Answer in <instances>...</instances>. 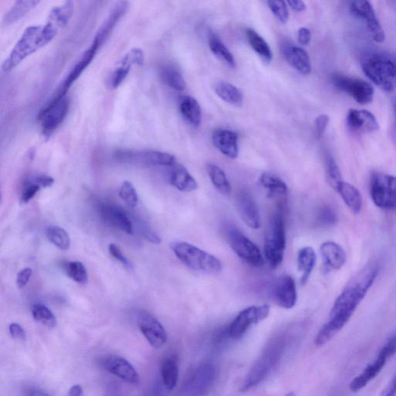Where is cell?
<instances>
[{"label":"cell","instance_id":"cell-40","mask_svg":"<svg viewBox=\"0 0 396 396\" xmlns=\"http://www.w3.org/2000/svg\"><path fill=\"white\" fill-rule=\"evenodd\" d=\"M209 45L211 52L219 60L225 63L230 68H234L235 67V60L233 54L217 35L215 34L209 35Z\"/></svg>","mask_w":396,"mask_h":396},{"label":"cell","instance_id":"cell-10","mask_svg":"<svg viewBox=\"0 0 396 396\" xmlns=\"http://www.w3.org/2000/svg\"><path fill=\"white\" fill-rule=\"evenodd\" d=\"M331 82L336 89L347 94L359 104H369L374 99L373 87L362 79L335 74Z\"/></svg>","mask_w":396,"mask_h":396},{"label":"cell","instance_id":"cell-28","mask_svg":"<svg viewBox=\"0 0 396 396\" xmlns=\"http://www.w3.org/2000/svg\"><path fill=\"white\" fill-rule=\"evenodd\" d=\"M214 145L225 156L236 159L240 150L237 145V135L228 130H218L212 135Z\"/></svg>","mask_w":396,"mask_h":396},{"label":"cell","instance_id":"cell-52","mask_svg":"<svg viewBox=\"0 0 396 396\" xmlns=\"http://www.w3.org/2000/svg\"><path fill=\"white\" fill-rule=\"evenodd\" d=\"M32 269L30 268H25L18 273L17 277V285L18 288L22 289L25 287L32 276Z\"/></svg>","mask_w":396,"mask_h":396},{"label":"cell","instance_id":"cell-16","mask_svg":"<svg viewBox=\"0 0 396 396\" xmlns=\"http://www.w3.org/2000/svg\"><path fill=\"white\" fill-rule=\"evenodd\" d=\"M215 377L216 371L212 364H202L188 380L184 396H204L210 390Z\"/></svg>","mask_w":396,"mask_h":396},{"label":"cell","instance_id":"cell-35","mask_svg":"<svg viewBox=\"0 0 396 396\" xmlns=\"http://www.w3.org/2000/svg\"><path fill=\"white\" fill-rule=\"evenodd\" d=\"M247 37L248 42L253 49L259 56L266 63H271L273 60V53L271 47L265 41L263 37H261L256 30L248 28L247 30Z\"/></svg>","mask_w":396,"mask_h":396},{"label":"cell","instance_id":"cell-19","mask_svg":"<svg viewBox=\"0 0 396 396\" xmlns=\"http://www.w3.org/2000/svg\"><path fill=\"white\" fill-rule=\"evenodd\" d=\"M101 366L109 373L130 384H138L140 376L132 364L117 355H108L101 360Z\"/></svg>","mask_w":396,"mask_h":396},{"label":"cell","instance_id":"cell-47","mask_svg":"<svg viewBox=\"0 0 396 396\" xmlns=\"http://www.w3.org/2000/svg\"><path fill=\"white\" fill-rule=\"evenodd\" d=\"M318 223L322 226H331L334 225L337 221L336 214L329 207L323 208L319 214L318 218Z\"/></svg>","mask_w":396,"mask_h":396},{"label":"cell","instance_id":"cell-46","mask_svg":"<svg viewBox=\"0 0 396 396\" xmlns=\"http://www.w3.org/2000/svg\"><path fill=\"white\" fill-rule=\"evenodd\" d=\"M267 4L277 20L282 23H287L290 15L286 2L280 1V0H269Z\"/></svg>","mask_w":396,"mask_h":396},{"label":"cell","instance_id":"cell-2","mask_svg":"<svg viewBox=\"0 0 396 396\" xmlns=\"http://www.w3.org/2000/svg\"><path fill=\"white\" fill-rule=\"evenodd\" d=\"M171 248L180 262L193 271L211 274L223 271V264L218 258L192 244L174 242L171 244Z\"/></svg>","mask_w":396,"mask_h":396},{"label":"cell","instance_id":"cell-59","mask_svg":"<svg viewBox=\"0 0 396 396\" xmlns=\"http://www.w3.org/2000/svg\"><path fill=\"white\" fill-rule=\"evenodd\" d=\"M83 394L82 387L79 385H73L69 390V396H82Z\"/></svg>","mask_w":396,"mask_h":396},{"label":"cell","instance_id":"cell-27","mask_svg":"<svg viewBox=\"0 0 396 396\" xmlns=\"http://www.w3.org/2000/svg\"><path fill=\"white\" fill-rule=\"evenodd\" d=\"M321 253L324 267L328 271H339L346 263L345 250L335 242H326L321 245Z\"/></svg>","mask_w":396,"mask_h":396},{"label":"cell","instance_id":"cell-26","mask_svg":"<svg viewBox=\"0 0 396 396\" xmlns=\"http://www.w3.org/2000/svg\"><path fill=\"white\" fill-rule=\"evenodd\" d=\"M389 359L382 352H379L376 360L369 366L357 377L354 378L349 385V389L353 392H358L373 380L384 369Z\"/></svg>","mask_w":396,"mask_h":396},{"label":"cell","instance_id":"cell-20","mask_svg":"<svg viewBox=\"0 0 396 396\" xmlns=\"http://www.w3.org/2000/svg\"><path fill=\"white\" fill-rule=\"evenodd\" d=\"M273 296L277 305L282 308H294L297 302L296 283L290 275H284L276 281Z\"/></svg>","mask_w":396,"mask_h":396},{"label":"cell","instance_id":"cell-54","mask_svg":"<svg viewBox=\"0 0 396 396\" xmlns=\"http://www.w3.org/2000/svg\"><path fill=\"white\" fill-rule=\"evenodd\" d=\"M380 351L383 352L388 358L392 357L396 353V334L387 340V342Z\"/></svg>","mask_w":396,"mask_h":396},{"label":"cell","instance_id":"cell-24","mask_svg":"<svg viewBox=\"0 0 396 396\" xmlns=\"http://www.w3.org/2000/svg\"><path fill=\"white\" fill-rule=\"evenodd\" d=\"M346 122L348 128L356 132H371L379 128L376 116L367 110H349Z\"/></svg>","mask_w":396,"mask_h":396},{"label":"cell","instance_id":"cell-60","mask_svg":"<svg viewBox=\"0 0 396 396\" xmlns=\"http://www.w3.org/2000/svg\"><path fill=\"white\" fill-rule=\"evenodd\" d=\"M27 396H49L46 393L43 392L42 391L39 390H33L29 392Z\"/></svg>","mask_w":396,"mask_h":396},{"label":"cell","instance_id":"cell-4","mask_svg":"<svg viewBox=\"0 0 396 396\" xmlns=\"http://www.w3.org/2000/svg\"><path fill=\"white\" fill-rule=\"evenodd\" d=\"M286 245V227L283 214L282 211L277 210L268 220L264 242L265 256L273 268L278 267L283 263Z\"/></svg>","mask_w":396,"mask_h":396},{"label":"cell","instance_id":"cell-13","mask_svg":"<svg viewBox=\"0 0 396 396\" xmlns=\"http://www.w3.org/2000/svg\"><path fill=\"white\" fill-rule=\"evenodd\" d=\"M73 2L68 1L61 6L53 8L49 18L42 27V34L45 44H50L59 31L66 27L74 13Z\"/></svg>","mask_w":396,"mask_h":396},{"label":"cell","instance_id":"cell-12","mask_svg":"<svg viewBox=\"0 0 396 396\" xmlns=\"http://www.w3.org/2000/svg\"><path fill=\"white\" fill-rule=\"evenodd\" d=\"M271 307L268 305L252 306L244 309L228 328V335L233 340L241 339L252 327L268 318Z\"/></svg>","mask_w":396,"mask_h":396},{"label":"cell","instance_id":"cell-15","mask_svg":"<svg viewBox=\"0 0 396 396\" xmlns=\"http://www.w3.org/2000/svg\"><path fill=\"white\" fill-rule=\"evenodd\" d=\"M137 324L142 334L150 345L155 348L163 347L168 340V335L161 323L155 316L144 311L137 314Z\"/></svg>","mask_w":396,"mask_h":396},{"label":"cell","instance_id":"cell-43","mask_svg":"<svg viewBox=\"0 0 396 396\" xmlns=\"http://www.w3.org/2000/svg\"><path fill=\"white\" fill-rule=\"evenodd\" d=\"M64 271L71 280L80 284L88 283L89 276L86 268L82 262L73 261L68 262L64 266Z\"/></svg>","mask_w":396,"mask_h":396},{"label":"cell","instance_id":"cell-31","mask_svg":"<svg viewBox=\"0 0 396 396\" xmlns=\"http://www.w3.org/2000/svg\"><path fill=\"white\" fill-rule=\"evenodd\" d=\"M316 262V255L314 249L310 247L301 249L297 256V266L299 271L302 272L301 284L304 286L314 271Z\"/></svg>","mask_w":396,"mask_h":396},{"label":"cell","instance_id":"cell-32","mask_svg":"<svg viewBox=\"0 0 396 396\" xmlns=\"http://www.w3.org/2000/svg\"><path fill=\"white\" fill-rule=\"evenodd\" d=\"M180 112L190 124L198 128L202 123V109L199 103L191 97H184L180 101Z\"/></svg>","mask_w":396,"mask_h":396},{"label":"cell","instance_id":"cell-29","mask_svg":"<svg viewBox=\"0 0 396 396\" xmlns=\"http://www.w3.org/2000/svg\"><path fill=\"white\" fill-rule=\"evenodd\" d=\"M171 184L182 192H192L197 189V180L185 166L176 163L171 166Z\"/></svg>","mask_w":396,"mask_h":396},{"label":"cell","instance_id":"cell-22","mask_svg":"<svg viewBox=\"0 0 396 396\" xmlns=\"http://www.w3.org/2000/svg\"><path fill=\"white\" fill-rule=\"evenodd\" d=\"M285 59L289 64L303 75L311 73L312 65L309 54L302 47L290 44H285L282 47Z\"/></svg>","mask_w":396,"mask_h":396},{"label":"cell","instance_id":"cell-51","mask_svg":"<svg viewBox=\"0 0 396 396\" xmlns=\"http://www.w3.org/2000/svg\"><path fill=\"white\" fill-rule=\"evenodd\" d=\"M34 183L37 185L41 188H47L51 187L54 183V179L50 176L44 175V174H38L30 178Z\"/></svg>","mask_w":396,"mask_h":396},{"label":"cell","instance_id":"cell-1","mask_svg":"<svg viewBox=\"0 0 396 396\" xmlns=\"http://www.w3.org/2000/svg\"><path fill=\"white\" fill-rule=\"evenodd\" d=\"M378 266L371 263L364 266L347 282L331 309L328 321L314 339L316 347L327 345L349 321L356 309L377 279Z\"/></svg>","mask_w":396,"mask_h":396},{"label":"cell","instance_id":"cell-8","mask_svg":"<svg viewBox=\"0 0 396 396\" xmlns=\"http://www.w3.org/2000/svg\"><path fill=\"white\" fill-rule=\"evenodd\" d=\"M227 241L235 254L249 265L261 267L264 265L262 252L257 245L233 225L225 228Z\"/></svg>","mask_w":396,"mask_h":396},{"label":"cell","instance_id":"cell-44","mask_svg":"<svg viewBox=\"0 0 396 396\" xmlns=\"http://www.w3.org/2000/svg\"><path fill=\"white\" fill-rule=\"evenodd\" d=\"M326 179L328 184L335 192L343 182L339 166L334 158L331 156L328 157L326 161Z\"/></svg>","mask_w":396,"mask_h":396},{"label":"cell","instance_id":"cell-6","mask_svg":"<svg viewBox=\"0 0 396 396\" xmlns=\"http://www.w3.org/2000/svg\"><path fill=\"white\" fill-rule=\"evenodd\" d=\"M46 46L43 34L42 26H30L25 31L19 41L14 46L9 56L4 62L3 70L9 73L17 68L22 61L30 56L38 50Z\"/></svg>","mask_w":396,"mask_h":396},{"label":"cell","instance_id":"cell-50","mask_svg":"<svg viewBox=\"0 0 396 396\" xmlns=\"http://www.w3.org/2000/svg\"><path fill=\"white\" fill-rule=\"evenodd\" d=\"M109 251L110 255L113 256L118 262H120L125 267L128 268H131L129 260L126 259L120 247H117L116 244H110Z\"/></svg>","mask_w":396,"mask_h":396},{"label":"cell","instance_id":"cell-56","mask_svg":"<svg viewBox=\"0 0 396 396\" xmlns=\"http://www.w3.org/2000/svg\"><path fill=\"white\" fill-rule=\"evenodd\" d=\"M379 396H396V375L391 380L390 383L386 385Z\"/></svg>","mask_w":396,"mask_h":396},{"label":"cell","instance_id":"cell-41","mask_svg":"<svg viewBox=\"0 0 396 396\" xmlns=\"http://www.w3.org/2000/svg\"><path fill=\"white\" fill-rule=\"evenodd\" d=\"M46 235L47 239L59 249L62 251L69 249L70 237L64 228L56 225H51L47 228Z\"/></svg>","mask_w":396,"mask_h":396},{"label":"cell","instance_id":"cell-34","mask_svg":"<svg viewBox=\"0 0 396 396\" xmlns=\"http://www.w3.org/2000/svg\"><path fill=\"white\" fill-rule=\"evenodd\" d=\"M161 374L165 390L172 391L176 387L179 377L177 360L173 357L163 359L161 366Z\"/></svg>","mask_w":396,"mask_h":396},{"label":"cell","instance_id":"cell-55","mask_svg":"<svg viewBox=\"0 0 396 396\" xmlns=\"http://www.w3.org/2000/svg\"><path fill=\"white\" fill-rule=\"evenodd\" d=\"M297 41L300 45L307 46L311 41V30L307 27H301L298 30Z\"/></svg>","mask_w":396,"mask_h":396},{"label":"cell","instance_id":"cell-5","mask_svg":"<svg viewBox=\"0 0 396 396\" xmlns=\"http://www.w3.org/2000/svg\"><path fill=\"white\" fill-rule=\"evenodd\" d=\"M364 73L380 89L392 92L396 85V64L381 54H371L361 61Z\"/></svg>","mask_w":396,"mask_h":396},{"label":"cell","instance_id":"cell-37","mask_svg":"<svg viewBox=\"0 0 396 396\" xmlns=\"http://www.w3.org/2000/svg\"><path fill=\"white\" fill-rule=\"evenodd\" d=\"M207 172L212 185L220 193L224 195L231 194L232 186L223 169L216 164L209 163Z\"/></svg>","mask_w":396,"mask_h":396},{"label":"cell","instance_id":"cell-53","mask_svg":"<svg viewBox=\"0 0 396 396\" xmlns=\"http://www.w3.org/2000/svg\"><path fill=\"white\" fill-rule=\"evenodd\" d=\"M10 334L14 339L26 340L27 335L25 329L19 323H13L9 327Z\"/></svg>","mask_w":396,"mask_h":396},{"label":"cell","instance_id":"cell-38","mask_svg":"<svg viewBox=\"0 0 396 396\" xmlns=\"http://www.w3.org/2000/svg\"><path fill=\"white\" fill-rule=\"evenodd\" d=\"M259 180L261 185L267 190L269 196H287L288 192L287 185L283 180L274 175V174L264 173L261 175Z\"/></svg>","mask_w":396,"mask_h":396},{"label":"cell","instance_id":"cell-3","mask_svg":"<svg viewBox=\"0 0 396 396\" xmlns=\"http://www.w3.org/2000/svg\"><path fill=\"white\" fill-rule=\"evenodd\" d=\"M286 346L285 340L282 338L276 339L268 344L245 377L240 391L247 392L262 383L280 361Z\"/></svg>","mask_w":396,"mask_h":396},{"label":"cell","instance_id":"cell-18","mask_svg":"<svg viewBox=\"0 0 396 396\" xmlns=\"http://www.w3.org/2000/svg\"><path fill=\"white\" fill-rule=\"evenodd\" d=\"M144 51L137 47L126 53L109 77L111 89L118 88L129 75L132 68L144 65Z\"/></svg>","mask_w":396,"mask_h":396},{"label":"cell","instance_id":"cell-23","mask_svg":"<svg viewBox=\"0 0 396 396\" xmlns=\"http://www.w3.org/2000/svg\"><path fill=\"white\" fill-rule=\"evenodd\" d=\"M100 216L106 225L118 229V230L125 233H132L133 228L130 218L122 209L116 207V206H101Z\"/></svg>","mask_w":396,"mask_h":396},{"label":"cell","instance_id":"cell-9","mask_svg":"<svg viewBox=\"0 0 396 396\" xmlns=\"http://www.w3.org/2000/svg\"><path fill=\"white\" fill-rule=\"evenodd\" d=\"M120 162L146 166H173L177 163L176 157L172 154L157 150L118 149L114 153Z\"/></svg>","mask_w":396,"mask_h":396},{"label":"cell","instance_id":"cell-62","mask_svg":"<svg viewBox=\"0 0 396 396\" xmlns=\"http://www.w3.org/2000/svg\"><path fill=\"white\" fill-rule=\"evenodd\" d=\"M395 120H396V107H395Z\"/></svg>","mask_w":396,"mask_h":396},{"label":"cell","instance_id":"cell-17","mask_svg":"<svg viewBox=\"0 0 396 396\" xmlns=\"http://www.w3.org/2000/svg\"><path fill=\"white\" fill-rule=\"evenodd\" d=\"M351 12L356 17L366 22L369 33L377 43H383L385 34L383 28L376 17L373 6L366 0L352 2L350 6Z\"/></svg>","mask_w":396,"mask_h":396},{"label":"cell","instance_id":"cell-21","mask_svg":"<svg viewBox=\"0 0 396 396\" xmlns=\"http://www.w3.org/2000/svg\"><path fill=\"white\" fill-rule=\"evenodd\" d=\"M237 206L245 224L252 229H259L261 227L259 208L254 198L249 192H242L237 194Z\"/></svg>","mask_w":396,"mask_h":396},{"label":"cell","instance_id":"cell-42","mask_svg":"<svg viewBox=\"0 0 396 396\" xmlns=\"http://www.w3.org/2000/svg\"><path fill=\"white\" fill-rule=\"evenodd\" d=\"M32 315L35 320L43 326L53 328L57 326V320L50 309L42 304L32 307Z\"/></svg>","mask_w":396,"mask_h":396},{"label":"cell","instance_id":"cell-36","mask_svg":"<svg viewBox=\"0 0 396 396\" xmlns=\"http://www.w3.org/2000/svg\"><path fill=\"white\" fill-rule=\"evenodd\" d=\"M39 4V1H17L5 14L4 25L8 26L19 21Z\"/></svg>","mask_w":396,"mask_h":396},{"label":"cell","instance_id":"cell-57","mask_svg":"<svg viewBox=\"0 0 396 396\" xmlns=\"http://www.w3.org/2000/svg\"><path fill=\"white\" fill-rule=\"evenodd\" d=\"M287 4L290 6V7L292 11L299 13L304 12L307 8L305 3L301 1V0H298V1H295V0H292V1H288Z\"/></svg>","mask_w":396,"mask_h":396},{"label":"cell","instance_id":"cell-7","mask_svg":"<svg viewBox=\"0 0 396 396\" xmlns=\"http://www.w3.org/2000/svg\"><path fill=\"white\" fill-rule=\"evenodd\" d=\"M370 195L378 208L396 210V177L379 172L372 173Z\"/></svg>","mask_w":396,"mask_h":396},{"label":"cell","instance_id":"cell-45","mask_svg":"<svg viewBox=\"0 0 396 396\" xmlns=\"http://www.w3.org/2000/svg\"><path fill=\"white\" fill-rule=\"evenodd\" d=\"M118 194H120L122 200L129 208L135 209L138 205V194L131 182L124 181L120 187Z\"/></svg>","mask_w":396,"mask_h":396},{"label":"cell","instance_id":"cell-58","mask_svg":"<svg viewBox=\"0 0 396 396\" xmlns=\"http://www.w3.org/2000/svg\"><path fill=\"white\" fill-rule=\"evenodd\" d=\"M144 236L148 241L154 244L158 245L161 242V239L159 235L150 230V229H146V231H144Z\"/></svg>","mask_w":396,"mask_h":396},{"label":"cell","instance_id":"cell-30","mask_svg":"<svg viewBox=\"0 0 396 396\" xmlns=\"http://www.w3.org/2000/svg\"><path fill=\"white\" fill-rule=\"evenodd\" d=\"M337 192L342 197L344 202L355 215H358L363 207L362 197L358 188L343 181Z\"/></svg>","mask_w":396,"mask_h":396},{"label":"cell","instance_id":"cell-61","mask_svg":"<svg viewBox=\"0 0 396 396\" xmlns=\"http://www.w3.org/2000/svg\"><path fill=\"white\" fill-rule=\"evenodd\" d=\"M284 396H295V394L292 392H290L287 393V395H285Z\"/></svg>","mask_w":396,"mask_h":396},{"label":"cell","instance_id":"cell-25","mask_svg":"<svg viewBox=\"0 0 396 396\" xmlns=\"http://www.w3.org/2000/svg\"><path fill=\"white\" fill-rule=\"evenodd\" d=\"M128 8L129 3L121 1L116 3L111 9L108 17L104 23H102L96 36L94 37V39L99 42L101 47L106 42L110 35L112 34L117 23L120 22L123 16L128 12Z\"/></svg>","mask_w":396,"mask_h":396},{"label":"cell","instance_id":"cell-14","mask_svg":"<svg viewBox=\"0 0 396 396\" xmlns=\"http://www.w3.org/2000/svg\"><path fill=\"white\" fill-rule=\"evenodd\" d=\"M100 47L101 46L98 42L93 39L89 49L83 53L80 59L77 61L73 69L70 70L64 82L61 83L57 92L53 94L51 99L58 100L66 97V94L71 85L82 75L84 70L89 66L94 57H96Z\"/></svg>","mask_w":396,"mask_h":396},{"label":"cell","instance_id":"cell-48","mask_svg":"<svg viewBox=\"0 0 396 396\" xmlns=\"http://www.w3.org/2000/svg\"><path fill=\"white\" fill-rule=\"evenodd\" d=\"M39 187L37 185L34 183L32 180L28 179L25 183V187L23 190L20 197V202L23 204H27L30 200H32L37 192L39 191Z\"/></svg>","mask_w":396,"mask_h":396},{"label":"cell","instance_id":"cell-11","mask_svg":"<svg viewBox=\"0 0 396 396\" xmlns=\"http://www.w3.org/2000/svg\"><path fill=\"white\" fill-rule=\"evenodd\" d=\"M69 99L66 97L59 100H49L38 115L41 123L42 133L45 137H51L56 130L68 113Z\"/></svg>","mask_w":396,"mask_h":396},{"label":"cell","instance_id":"cell-39","mask_svg":"<svg viewBox=\"0 0 396 396\" xmlns=\"http://www.w3.org/2000/svg\"><path fill=\"white\" fill-rule=\"evenodd\" d=\"M161 76L162 81L170 88L183 92L186 89V82L180 71L172 66L166 65L161 68Z\"/></svg>","mask_w":396,"mask_h":396},{"label":"cell","instance_id":"cell-33","mask_svg":"<svg viewBox=\"0 0 396 396\" xmlns=\"http://www.w3.org/2000/svg\"><path fill=\"white\" fill-rule=\"evenodd\" d=\"M217 96L228 103L236 106H241L243 103V94L242 92L234 85L219 81L214 86Z\"/></svg>","mask_w":396,"mask_h":396},{"label":"cell","instance_id":"cell-49","mask_svg":"<svg viewBox=\"0 0 396 396\" xmlns=\"http://www.w3.org/2000/svg\"><path fill=\"white\" fill-rule=\"evenodd\" d=\"M329 122L330 118L328 115L323 114L316 117L315 120V132L318 138H321L323 133L326 132Z\"/></svg>","mask_w":396,"mask_h":396}]
</instances>
